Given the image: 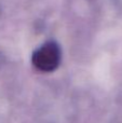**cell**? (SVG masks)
Returning a JSON list of instances; mask_svg holds the SVG:
<instances>
[{
	"mask_svg": "<svg viewBox=\"0 0 122 123\" xmlns=\"http://www.w3.org/2000/svg\"><path fill=\"white\" fill-rule=\"evenodd\" d=\"M61 62V50L55 42H48L40 47L32 55V64L43 72L53 71Z\"/></svg>",
	"mask_w": 122,
	"mask_h": 123,
	"instance_id": "1",
	"label": "cell"
}]
</instances>
